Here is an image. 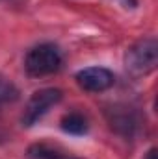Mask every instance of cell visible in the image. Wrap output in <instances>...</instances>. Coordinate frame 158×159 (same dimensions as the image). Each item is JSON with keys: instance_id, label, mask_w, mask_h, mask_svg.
Masks as SVG:
<instances>
[{"instance_id": "obj_1", "label": "cell", "mask_w": 158, "mask_h": 159, "mask_svg": "<svg viewBox=\"0 0 158 159\" xmlns=\"http://www.w3.org/2000/svg\"><path fill=\"white\" fill-rule=\"evenodd\" d=\"M158 65V43L155 37L136 41L125 54V69L130 76L140 78L151 74Z\"/></svg>"}, {"instance_id": "obj_2", "label": "cell", "mask_w": 158, "mask_h": 159, "mask_svg": "<svg viewBox=\"0 0 158 159\" xmlns=\"http://www.w3.org/2000/svg\"><path fill=\"white\" fill-rule=\"evenodd\" d=\"M63 63L62 52L52 43H41L30 48L24 57V70L32 78H45L60 70Z\"/></svg>"}, {"instance_id": "obj_3", "label": "cell", "mask_w": 158, "mask_h": 159, "mask_svg": "<svg viewBox=\"0 0 158 159\" xmlns=\"http://www.w3.org/2000/svg\"><path fill=\"white\" fill-rule=\"evenodd\" d=\"M63 98V93L56 87H47V89H39L36 91L26 107H24V113L21 117V122L24 128H32L34 124H37L48 111L50 107H54L56 104H60V100Z\"/></svg>"}, {"instance_id": "obj_4", "label": "cell", "mask_w": 158, "mask_h": 159, "mask_svg": "<svg viewBox=\"0 0 158 159\" xmlns=\"http://www.w3.org/2000/svg\"><path fill=\"white\" fill-rule=\"evenodd\" d=\"M77 83L80 89L87 91V93H104L108 91L114 83H116V76L112 70L104 69V67H87L77 72Z\"/></svg>"}, {"instance_id": "obj_5", "label": "cell", "mask_w": 158, "mask_h": 159, "mask_svg": "<svg viewBox=\"0 0 158 159\" xmlns=\"http://www.w3.org/2000/svg\"><path fill=\"white\" fill-rule=\"evenodd\" d=\"M108 122L112 129H116L125 137H132L138 128L136 113L132 111V107H126V106H114L108 111Z\"/></svg>"}, {"instance_id": "obj_6", "label": "cell", "mask_w": 158, "mask_h": 159, "mask_svg": "<svg viewBox=\"0 0 158 159\" xmlns=\"http://www.w3.org/2000/svg\"><path fill=\"white\" fill-rule=\"evenodd\" d=\"M28 159H80L75 154L63 150L62 146L48 144V143H34L26 150Z\"/></svg>"}, {"instance_id": "obj_7", "label": "cell", "mask_w": 158, "mask_h": 159, "mask_svg": "<svg viewBox=\"0 0 158 159\" xmlns=\"http://www.w3.org/2000/svg\"><path fill=\"white\" fill-rule=\"evenodd\" d=\"M62 129L69 135H84V133H87L89 124H87V119L82 113L71 111L62 119Z\"/></svg>"}, {"instance_id": "obj_8", "label": "cell", "mask_w": 158, "mask_h": 159, "mask_svg": "<svg viewBox=\"0 0 158 159\" xmlns=\"http://www.w3.org/2000/svg\"><path fill=\"white\" fill-rule=\"evenodd\" d=\"M19 89L17 85L7 78H2L0 76V109L6 107V106H11L19 100Z\"/></svg>"}, {"instance_id": "obj_9", "label": "cell", "mask_w": 158, "mask_h": 159, "mask_svg": "<svg viewBox=\"0 0 158 159\" xmlns=\"http://www.w3.org/2000/svg\"><path fill=\"white\" fill-rule=\"evenodd\" d=\"M145 159H158L156 157V148H149V152H147Z\"/></svg>"}]
</instances>
